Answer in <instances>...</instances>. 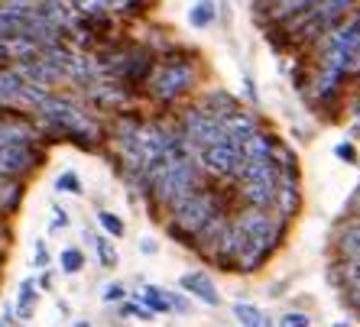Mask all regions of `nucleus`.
Here are the masks:
<instances>
[{
	"label": "nucleus",
	"instance_id": "obj_1",
	"mask_svg": "<svg viewBox=\"0 0 360 327\" xmlns=\"http://www.w3.org/2000/svg\"><path fill=\"white\" fill-rule=\"evenodd\" d=\"M36 114H39L42 124L49 126L52 133L68 136V140H75V143H82V146L98 136V126L91 124V117H88L75 101L62 98V94H46V101L36 107Z\"/></svg>",
	"mask_w": 360,
	"mask_h": 327
},
{
	"label": "nucleus",
	"instance_id": "obj_2",
	"mask_svg": "<svg viewBox=\"0 0 360 327\" xmlns=\"http://www.w3.org/2000/svg\"><path fill=\"white\" fill-rule=\"evenodd\" d=\"M360 46V17L354 23H347L344 29H338L328 42V62H325V78H321V98H331L335 94V84L341 81V75L354 65V55H357Z\"/></svg>",
	"mask_w": 360,
	"mask_h": 327
},
{
	"label": "nucleus",
	"instance_id": "obj_3",
	"mask_svg": "<svg viewBox=\"0 0 360 327\" xmlns=\"http://www.w3.org/2000/svg\"><path fill=\"white\" fill-rule=\"evenodd\" d=\"M153 194L160 198L162 204H179L185 198V194H192L195 188H198V172H195L192 159H185V162H172V166H166L160 172V175L150 182Z\"/></svg>",
	"mask_w": 360,
	"mask_h": 327
},
{
	"label": "nucleus",
	"instance_id": "obj_4",
	"mask_svg": "<svg viewBox=\"0 0 360 327\" xmlns=\"http://www.w3.org/2000/svg\"><path fill=\"white\" fill-rule=\"evenodd\" d=\"M172 211H176V227H172V230H192V234H198L211 218H218L211 198L201 192V188H195V192L185 194L179 204H172Z\"/></svg>",
	"mask_w": 360,
	"mask_h": 327
},
{
	"label": "nucleus",
	"instance_id": "obj_5",
	"mask_svg": "<svg viewBox=\"0 0 360 327\" xmlns=\"http://www.w3.org/2000/svg\"><path fill=\"white\" fill-rule=\"evenodd\" d=\"M192 81H195V75H192V68L185 65V62H166V65L153 75L150 88H153V94H156L160 101H172V98H179V94L188 91Z\"/></svg>",
	"mask_w": 360,
	"mask_h": 327
},
{
	"label": "nucleus",
	"instance_id": "obj_6",
	"mask_svg": "<svg viewBox=\"0 0 360 327\" xmlns=\"http://www.w3.org/2000/svg\"><path fill=\"white\" fill-rule=\"evenodd\" d=\"M240 162H243V152L231 140H221V143L201 149V166L208 168V172H214V175H237Z\"/></svg>",
	"mask_w": 360,
	"mask_h": 327
},
{
	"label": "nucleus",
	"instance_id": "obj_7",
	"mask_svg": "<svg viewBox=\"0 0 360 327\" xmlns=\"http://www.w3.org/2000/svg\"><path fill=\"white\" fill-rule=\"evenodd\" d=\"M185 140L195 146H214L221 143V140H227L224 130H221L218 117H211V114H205V110H192L188 117H185Z\"/></svg>",
	"mask_w": 360,
	"mask_h": 327
},
{
	"label": "nucleus",
	"instance_id": "obj_8",
	"mask_svg": "<svg viewBox=\"0 0 360 327\" xmlns=\"http://www.w3.org/2000/svg\"><path fill=\"white\" fill-rule=\"evenodd\" d=\"M39 159L42 156L36 152V146H0V175L20 178L26 172H33Z\"/></svg>",
	"mask_w": 360,
	"mask_h": 327
},
{
	"label": "nucleus",
	"instance_id": "obj_9",
	"mask_svg": "<svg viewBox=\"0 0 360 327\" xmlns=\"http://www.w3.org/2000/svg\"><path fill=\"white\" fill-rule=\"evenodd\" d=\"M240 236H243V243H250L257 250V256H260V253H266L269 240H273V220L257 208L253 214H247L240 220Z\"/></svg>",
	"mask_w": 360,
	"mask_h": 327
},
{
	"label": "nucleus",
	"instance_id": "obj_10",
	"mask_svg": "<svg viewBox=\"0 0 360 327\" xmlns=\"http://www.w3.org/2000/svg\"><path fill=\"white\" fill-rule=\"evenodd\" d=\"M39 133L20 117H0V146H36Z\"/></svg>",
	"mask_w": 360,
	"mask_h": 327
},
{
	"label": "nucleus",
	"instance_id": "obj_11",
	"mask_svg": "<svg viewBox=\"0 0 360 327\" xmlns=\"http://www.w3.org/2000/svg\"><path fill=\"white\" fill-rule=\"evenodd\" d=\"M179 286H182L188 295H195L198 302H205V305H221L218 288H214V282H211L205 272H185V276L179 279Z\"/></svg>",
	"mask_w": 360,
	"mask_h": 327
},
{
	"label": "nucleus",
	"instance_id": "obj_12",
	"mask_svg": "<svg viewBox=\"0 0 360 327\" xmlns=\"http://www.w3.org/2000/svg\"><path fill=\"white\" fill-rule=\"evenodd\" d=\"M237 175L243 178L247 185H257V182H276V162L273 159H243Z\"/></svg>",
	"mask_w": 360,
	"mask_h": 327
},
{
	"label": "nucleus",
	"instance_id": "obj_13",
	"mask_svg": "<svg viewBox=\"0 0 360 327\" xmlns=\"http://www.w3.org/2000/svg\"><path fill=\"white\" fill-rule=\"evenodd\" d=\"M240 152H243V159H273L276 143H273V136L260 133V130H253V133L240 143Z\"/></svg>",
	"mask_w": 360,
	"mask_h": 327
},
{
	"label": "nucleus",
	"instance_id": "obj_14",
	"mask_svg": "<svg viewBox=\"0 0 360 327\" xmlns=\"http://www.w3.org/2000/svg\"><path fill=\"white\" fill-rule=\"evenodd\" d=\"M98 75H101L98 62L88 59V55H72V62H68V68H65V78H72V81H78V84H94Z\"/></svg>",
	"mask_w": 360,
	"mask_h": 327
},
{
	"label": "nucleus",
	"instance_id": "obj_15",
	"mask_svg": "<svg viewBox=\"0 0 360 327\" xmlns=\"http://www.w3.org/2000/svg\"><path fill=\"white\" fill-rule=\"evenodd\" d=\"M243 198L253 204V208H266V204L276 201V182H257V185H247Z\"/></svg>",
	"mask_w": 360,
	"mask_h": 327
},
{
	"label": "nucleus",
	"instance_id": "obj_16",
	"mask_svg": "<svg viewBox=\"0 0 360 327\" xmlns=\"http://www.w3.org/2000/svg\"><path fill=\"white\" fill-rule=\"evenodd\" d=\"M36 282L33 279H26L23 286H20V298H17V318L20 321H30L33 318V308H36Z\"/></svg>",
	"mask_w": 360,
	"mask_h": 327
},
{
	"label": "nucleus",
	"instance_id": "obj_17",
	"mask_svg": "<svg viewBox=\"0 0 360 327\" xmlns=\"http://www.w3.org/2000/svg\"><path fill=\"white\" fill-rule=\"evenodd\" d=\"M140 302L150 308V314H153V311H156V314H166V311H172V308H169V302H166V292H162V288H156V286H146V288H143V292H140Z\"/></svg>",
	"mask_w": 360,
	"mask_h": 327
},
{
	"label": "nucleus",
	"instance_id": "obj_18",
	"mask_svg": "<svg viewBox=\"0 0 360 327\" xmlns=\"http://www.w3.org/2000/svg\"><path fill=\"white\" fill-rule=\"evenodd\" d=\"M188 23L198 26V29L211 26V23H214V4H211V0H198V4L188 10Z\"/></svg>",
	"mask_w": 360,
	"mask_h": 327
},
{
	"label": "nucleus",
	"instance_id": "obj_19",
	"mask_svg": "<svg viewBox=\"0 0 360 327\" xmlns=\"http://www.w3.org/2000/svg\"><path fill=\"white\" fill-rule=\"evenodd\" d=\"M234 314H237V321H240L243 327H269L266 318H263V311L253 308V305H240V302H237L234 305Z\"/></svg>",
	"mask_w": 360,
	"mask_h": 327
},
{
	"label": "nucleus",
	"instance_id": "obj_20",
	"mask_svg": "<svg viewBox=\"0 0 360 327\" xmlns=\"http://www.w3.org/2000/svg\"><path fill=\"white\" fill-rule=\"evenodd\" d=\"M91 246H94V253H98V260H101V266L104 269L117 266V250L110 246L108 236H91Z\"/></svg>",
	"mask_w": 360,
	"mask_h": 327
},
{
	"label": "nucleus",
	"instance_id": "obj_21",
	"mask_svg": "<svg viewBox=\"0 0 360 327\" xmlns=\"http://www.w3.org/2000/svg\"><path fill=\"white\" fill-rule=\"evenodd\" d=\"M59 262H62V272L75 276V272H82V269H84V253L78 250V246H68V250H62Z\"/></svg>",
	"mask_w": 360,
	"mask_h": 327
},
{
	"label": "nucleus",
	"instance_id": "obj_22",
	"mask_svg": "<svg viewBox=\"0 0 360 327\" xmlns=\"http://www.w3.org/2000/svg\"><path fill=\"white\" fill-rule=\"evenodd\" d=\"M341 250L347 253V256H360V220L341 234Z\"/></svg>",
	"mask_w": 360,
	"mask_h": 327
},
{
	"label": "nucleus",
	"instance_id": "obj_23",
	"mask_svg": "<svg viewBox=\"0 0 360 327\" xmlns=\"http://www.w3.org/2000/svg\"><path fill=\"white\" fill-rule=\"evenodd\" d=\"M56 192H62V194H82V178H78L75 172H62V175L56 178Z\"/></svg>",
	"mask_w": 360,
	"mask_h": 327
},
{
	"label": "nucleus",
	"instance_id": "obj_24",
	"mask_svg": "<svg viewBox=\"0 0 360 327\" xmlns=\"http://www.w3.org/2000/svg\"><path fill=\"white\" fill-rule=\"evenodd\" d=\"M98 224L104 227L110 236H124V230H127L124 220H120L117 214H110V211H101V214H98Z\"/></svg>",
	"mask_w": 360,
	"mask_h": 327
},
{
	"label": "nucleus",
	"instance_id": "obj_25",
	"mask_svg": "<svg viewBox=\"0 0 360 327\" xmlns=\"http://www.w3.org/2000/svg\"><path fill=\"white\" fill-rule=\"evenodd\" d=\"M279 198V208H283V214H289V211L295 208V188H283V192H276Z\"/></svg>",
	"mask_w": 360,
	"mask_h": 327
},
{
	"label": "nucleus",
	"instance_id": "obj_26",
	"mask_svg": "<svg viewBox=\"0 0 360 327\" xmlns=\"http://www.w3.org/2000/svg\"><path fill=\"white\" fill-rule=\"evenodd\" d=\"M347 279H351V286H354V292H360V256H354L351 269H347Z\"/></svg>",
	"mask_w": 360,
	"mask_h": 327
},
{
	"label": "nucleus",
	"instance_id": "obj_27",
	"mask_svg": "<svg viewBox=\"0 0 360 327\" xmlns=\"http://www.w3.org/2000/svg\"><path fill=\"white\" fill-rule=\"evenodd\" d=\"M52 230H62V227H68V214L62 208H52Z\"/></svg>",
	"mask_w": 360,
	"mask_h": 327
},
{
	"label": "nucleus",
	"instance_id": "obj_28",
	"mask_svg": "<svg viewBox=\"0 0 360 327\" xmlns=\"http://www.w3.org/2000/svg\"><path fill=\"white\" fill-rule=\"evenodd\" d=\"M279 327H309V318L305 314H285Z\"/></svg>",
	"mask_w": 360,
	"mask_h": 327
},
{
	"label": "nucleus",
	"instance_id": "obj_29",
	"mask_svg": "<svg viewBox=\"0 0 360 327\" xmlns=\"http://www.w3.org/2000/svg\"><path fill=\"white\" fill-rule=\"evenodd\" d=\"M124 286H117V282H114V286H108L104 288V302H120V298H124Z\"/></svg>",
	"mask_w": 360,
	"mask_h": 327
},
{
	"label": "nucleus",
	"instance_id": "obj_30",
	"mask_svg": "<svg viewBox=\"0 0 360 327\" xmlns=\"http://www.w3.org/2000/svg\"><path fill=\"white\" fill-rule=\"evenodd\" d=\"M49 266V250H46V243H36V269H46Z\"/></svg>",
	"mask_w": 360,
	"mask_h": 327
},
{
	"label": "nucleus",
	"instance_id": "obj_31",
	"mask_svg": "<svg viewBox=\"0 0 360 327\" xmlns=\"http://www.w3.org/2000/svg\"><path fill=\"white\" fill-rule=\"evenodd\" d=\"M338 156H341V159H347V162H354V146L341 143V146H338Z\"/></svg>",
	"mask_w": 360,
	"mask_h": 327
},
{
	"label": "nucleus",
	"instance_id": "obj_32",
	"mask_svg": "<svg viewBox=\"0 0 360 327\" xmlns=\"http://www.w3.org/2000/svg\"><path fill=\"white\" fill-rule=\"evenodd\" d=\"M10 324H13V308L4 311V321H0V327H10Z\"/></svg>",
	"mask_w": 360,
	"mask_h": 327
},
{
	"label": "nucleus",
	"instance_id": "obj_33",
	"mask_svg": "<svg viewBox=\"0 0 360 327\" xmlns=\"http://www.w3.org/2000/svg\"><path fill=\"white\" fill-rule=\"evenodd\" d=\"M140 250H143V253H156V243H153V240H143Z\"/></svg>",
	"mask_w": 360,
	"mask_h": 327
},
{
	"label": "nucleus",
	"instance_id": "obj_34",
	"mask_svg": "<svg viewBox=\"0 0 360 327\" xmlns=\"http://www.w3.org/2000/svg\"><path fill=\"white\" fill-rule=\"evenodd\" d=\"M7 227H4V224H0V250H4V243H7Z\"/></svg>",
	"mask_w": 360,
	"mask_h": 327
},
{
	"label": "nucleus",
	"instance_id": "obj_35",
	"mask_svg": "<svg viewBox=\"0 0 360 327\" xmlns=\"http://www.w3.org/2000/svg\"><path fill=\"white\" fill-rule=\"evenodd\" d=\"M354 62H357V72H360V46H357V55H354Z\"/></svg>",
	"mask_w": 360,
	"mask_h": 327
},
{
	"label": "nucleus",
	"instance_id": "obj_36",
	"mask_svg": "<svg viewBox=\"0 0 360 327\" xmlns=\"http://www.w3.org/2000/svg\"><path fill=\"white\" fill-rule=\"evenodd\" d=\"M75 327H91V324H88V321H78V324Z\"/></svg>",
	"mask_w": 360,
	"mask_h": 327
},
{
	"label": "nucleus",
	"instance_id": "obj_37",
	"mask_svg": "<svg viewBox=\"0 0 360 327\" xmlns=\"http://www.w3.org/2000/svg\"><path fill=\"white\" fill-rule=\"evenodd\" d=\"M354 302H357V308H360V292H357V298H354Z\"/></svg>",
	"mask_w": 360,
	"mask_h": 327
}]
</instances>
